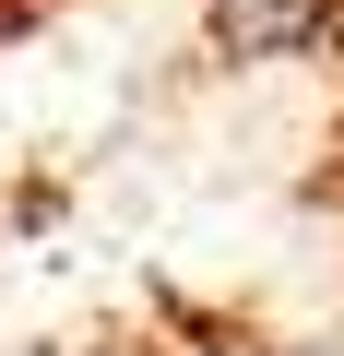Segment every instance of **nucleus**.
Instances as JSON below:
<instances>
[{"label": "nucleus", "mask_w": 344, "mask_h": 356, "mask_svg": "<svg viewBox=\"0 0 344 356\" xmlns=\"http://www.w3.org/2000/svg\"><path fill=\"white\" fill-rule=\"evenodd\" d=\"M214 60H344V0H202Z\"/></svg>", "instance_id": "obj_1"}, {"label": "nucleus", "mask_w": 344, "mask_h": 356, "mask_svg": "<svg viewBox=\"0 0 344 356\" xmlns=\"http://www.w3.org/2000/svg\"><path fill=\"white\" fill-rule=\"evenodd\" d=\"M60 13H72V0H0V48H24V36H48Z\"/></svg>", "instance_id": "obj_2"}]
</instances>
